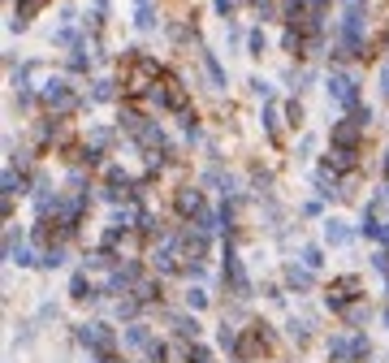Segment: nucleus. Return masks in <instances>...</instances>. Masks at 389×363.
<instances>
[{"mask_svg": "<svg viewBox=\"0 0 389 363\" xmlns=\"http://www.w3.org/2000/svg\"><path fill=\"white\" fill-rule=\"evenodd\" d=\"M48 5V0H22V5H18V18H31L35 9H43Z\"/></svg>", "mask_w": 389, "mask_h": 363, "instance_id": "obj_1", "label": "nucleus"}]
</instances>
